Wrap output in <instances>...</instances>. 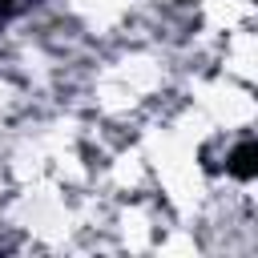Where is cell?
<instances>
[{"label": "cell", "instance_id": "obj_1", "mask_svg": "<svg viewBox=\"0 0 258 258\" xmlns=\"http://www.w3.org/2000/svg\"><path fill=\"white\" fill-rule=\"evenodd\" d=\"M254 157H258V149H254V141H246V145H238V149L230 153L226 169L238 173V177H254Z\"/></svg>", "mask_w": 258, "mask_h": 258}]
</instances>
